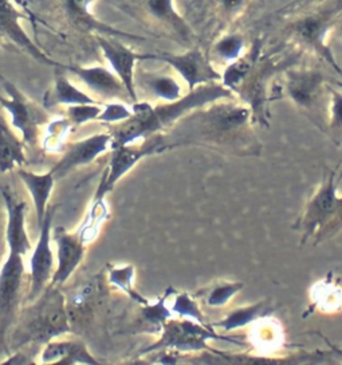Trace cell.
Instances as JSON below:
<instances>
[{"mask_svg": "<svg viewBox=\"0 0 342 365\" xmlns=\"http://www.w3.org/2000/svg\"><path fill=\"white\" fill-rule=\"evenodd\" d=\"M250 108L238 98H223L196 108L164 132L167 150L200 147L242 158L259 156L262 144L254 132Z\"/></svg>", "mask_w": 342, "mask_h": 365, "instance_id": "1", "label": "cell"}, {"mask_svg": "<svg viewBox=\"0 0 342 365\" xmlns=\"http://www.w3.org/2000/svg\"><path fill=\"white\" fill-rule=\"evenodd\" d=\"M266 46L311 54L342 76L331 35L342 23V0H291L258 22Z\"/></svg>", "mask_w": 342, "mask_h": 365, "instance_id": "2", "label": "cell"}, {"mask_svg": "<svg viewBox=\"0 0 342 365\" xmlns=\"http://www.w3.org/2000/svg\"><path fill=\"white\" fill-rule=\"evenodd\" d=\"M223 98L237 97L222 82H212L188 91L179 100L171 103L136 101L132 103V115L129 118L110 125L112 148L164 133L182 115L196 108Z\"/></svg>", "mask_w": 342, "mask_h": 365, "instance_id": "3", "label": "cell"}, {"mask_svg": "<svg viewBox=\"0 0 342 365\" xmlns=\"http://www.w3.org/2000/svg\"><path fill=\"white\" fill-rule=\"evenodd\" d=\"M71 331L66 298L58 285L46 287L28 307L19 310L9 334V352L27 345H43Z\"/></svg>", "mask_w": 342, "mask_h": 365, "instance_id": "4", "label": "cell"}, {"mask_svg": "<svg viewBox=\"0 0 342 365\" xmlns=\"http://www.w3.org/2000/svg\"><path fill=\"white\" fill-rule=\"evenodd\" d=\"M301 232V245L313 240L317 246L342 231V195L338 194L337 170L323 175L317 191L310 196L293 226Z\"/></svg>", "mask_w": 342, "mask_h": 365, "instance_id": "5", "label": "cell"}, {"mask_svg": "<svg viewBox=\"0 0 342 365\" xmlns=\"http://www.w3.org/2000/svg\"><path fill=\"white\" fill-rule=\"evenodd\" d=\"M264 7V0H190L185 18L200 42L211 43L217 35L238 30Z\"/></svg>", "mask_w": 342, "mask_h": 365, "instance_id": "6", "label": "cell"}, {"mask_svg": "<svg viewBox=\"0 0 342 365\" xmlns=\"http://www.w3.org/2000/svg\"><path fill=\"white\" fill-rule=\"evenodd\" d=\"M275 97H286L323 129L328 113V86L331 81L317 66H302L298 62L281 73Z\"/></svg>", "mask_w": 342, "mask_h": 365, "instance_id": "7", "label": "cell"}, {"mask_svg": "<svg viewBox=\"0 0 342 365\" xmlns=\"http://www.w3.org/2000/svg\"><path fill=\"white\" fill-rule=\"evenodd\" d=\"M159 339L148 346L142 348L138 356L144 357L147 354L161 351L172 349L180 354H194V352H211L217 354V349L208 345L211 340L231 342L235 345H243L234 336L226 333H217L209 324H200L197 321L185 317H172L167 319L159 333Z\"/></svg>", "mask_w": 342, "mask_h": 365, "instance_id": "8", "label": "cell"}, {"mask_svg": "<svg viewBox=\"0 0 342 365\" xmlns=\"http://www.w3.org/2000/svg\"><path fill=\"white\" fill-rule=\"evenodd\" d=\"M128 11L147 24L149 30L168 38L182 47L199 46L200 39L185 15L177 10L175 0H130Z\"/></svg>", "mask_w": 342, "mask_h": 365, "instance_id": "9", "label": "cell"}, {"mask_svg": "<svg viewBox=\"0 0 342 365\" xmlns=\"http://www.w3.org/2000/svg\"><path fill=\"white\" fill-rule=\"evenodd\" d=\"M22 255L9 251L0 266V356L9 352V334L21 310L26 267Z\"/></svg>", "mask_w": 342, "mask_h": 365, "instance_id": "10", "label": "cell"}, {"mask_svg": "<svg viewBox=\"0 0 342 365\" xmlns=\"http://www.w3.org/2000/svg\"><path fill=\"white\" fill-rule=\"evenodd\" d=\"M141 61L165 63L172 68V71L176 73L180 80L185 82L188 91H194L195 88L207 83L222 82V73L211 62L207 51L199 46L190 47L182 53H145L141 54Z\"/></svg>", "mask_w": 342, "mask_h": 365, "instance_id": "11", "label": "cell"}, {"mask_svg": "<svg viewBox=\"0 0 342 365\" xmlns=\"http://www.w3.org/2000/svg\"><path fill=\"white\" fill-rule=\"evenodd\" d=\"M110 150L112 153L109 164L103 172L101 182L97 187V191L93 197L94 200L105 199L106 195L113 191L115 184L120 182L126 173L132 171L141 160L152 155L162 153L167 150V147L164 141V135L160 133L133 144L115 147Z\"/></svg>", "mask_w": 342, "mask_h": 365, "instance_id": "12", "label": "cell"}, {"mask_svg": "<svg viewBox=\"0 0 342 365\" xmlns=\"http://www.w3.org/2000/svg\"><path fill=\"white\" fill-rule=\"evenodd\" d=\"M0 83L7 94V98L0 96V105L10 115L12 128L22 135L26 144L36 147L41 137V126L48 120L46 108L43 109L31 101L11 81L0 77Z\"/></svg>", "mask_w": 342, "mask_h": 365, "instance_id": "13", "label": "cell"}, {"mask_svg": "<svg viewBox=\"0 0 342 365\" xmlns=\"http://www.w3.org/2000/svg\"><path fill=\"white\" fill-rule=\"evenodd\" d=\"M54 207H48L42 225L39 226V237L30 257V287L26 301L31 302L50 285L54 274V251L53 243V219Z\"/></svg>", "mask_w": 342, "mask_h": 365, "instance_id": "14", "label": "cell"}, {"mask_svg": "<svg viewBox=\"0 0 342 365\" xmlns=\"http://www.w3.org/2000/svg\"><path fill=\"white\" fill-rule=\"evenodd\" d=\"M15 3V0H0V45L11 43L38 63L57 68L59 62L46 54L24 30L23 19L31 18L19 11Z\"/></svg>", "mask_w": 342, "mask_h": 365, "instance_id": "15", "label": "cell"}, {"mask_svg": "<svg viewBox=\"0 0 342 365\" xmlns=\"http://www.w3.org/2000/svg\"><path fill=\"white\" fill-rule=\"evenodd\" d=\"M95 42L114 74L124 83L132 103L138 101L136 66L137 62H141V54L126 46L121 38L117 36L95 35Z\"/></svg>", "mask_w": 342, "mask_h": 365, "instance_id": "16", "label": "cell"}, {"mask_svg": "<svg viewBox=\"0 0 342 365\" xmlns=\"http://www.w3.org/2000/svg\"><path fill=\"white\" fill-rule=\"evenodd\" d=\"M110 149H112L110 132L91 135L76 143L68 144L65 147L61 159L58 160L57 164L50 171L54 173L57 180L62 179L73 170L90 165L94 160L98 159L101 155L106 153Z\"/></svg>", "mask_w": 342, "mask_h": 365, "instance_id": "17", "label": "cell"}, {"mask_svg": "<svg viewBox=\"0 0 342 365\" xmlns=\"http://www.w3.org/2000/svg\"><path fill=\"white\" fill-rule=\"evenodd\" d=\"M57 68H63L71 73L94 94L108 98V100H130L124 83L115 76L112 68H105L103 65L80 66V65H63L58 63ZM132 101V100H130Z\"/></svg>", "mask_w": 342, "mask_h": 365, "instance_id": "18", "label": "cell"}, {"mask_svg": "<svg viewBox=\"0 0 342 365\" xmlns=\"http://www.w3.org/2000/svg\"><path fill=\"white\" fill-rule=\"evenodd\" d=\"M54 242L57 246V267L53 274V285H63L70 277L76 273L85 258V240L80 232H71L63 227H57L54 231Z\"/></svg>", "mask_w": 342, "mask_h": 365, "instance_id": "19", "label": "cell"}, {"mask_svg": "<svg viewBox=\"0 0 342 365\" xmlns=\"http://www.w3.org/2000/svg\"><path fill=\"white\" fill-rule=\"evenodd\" d=\"M98 0H63L65 16L76 30L81 33H90L94 35H109L129 41H147V38L140 35L129 34L118 30L110 24L101 22L93 15L91 6Z\"/></svg>", "mask_w": 342, "mask_h": 365, "instance_id": "20", "label": "cell"}, {"mask_svg": "<svg viewBox=\"0 0 342 365\" xmlns=\"http://www.w3.org/2000/svg\"><path fill=\"white\" fill-rule=\"evenodd\" d=\"M0 195L6 207V242L9 251L26 257L33 250V243L26 228L27 205L10 192V190L0 187Z\"/></svg>", "mask_w": 342, "mask_h": 365, "instance_id": "21", "label": "cell"}, {"mask_svg": "<svg viewBox=\"0 0 342 365\" xmlns=\"http://www.w3.org/2000/svg\"><path fill=\"white\" fill-rule=\"evenodd\" d=\"M38 357L39 364H100V361L89 352L86 344L77 339H53L43 344Z\"/></svg>", "mask_w": 342, "mask_h": 365, "instance_id": "22", "label": "cell"}, {"mask_svg": "<svg viewBox=\"0 0 342 365\" xmlns=\"http://www.w3.org/2000/svg\"><path fill=\"white\" fill-rule=\"evenodd\" d=\"M16 173L34 203L35 217L39 227L47 212L48 202L53 194V190L56 187L57 179L51 171L38 173V172L27 171L23 167H18Z\"/></svg>", "mask_w": 342, "mask_h": 365, "instance_id": "23", "label": "cell"}, {"mask_svg": "<svg viewBox=\"0 0 342 365\" xmlns=\"http://www.w3.org/2000/svg\"><path fill=\"white\" fill-rule=\"evenodd\" d=\"M275 310H276V307H275L274 301L261 299L254 304L232 309L224 317L214 321V322H209V325L214 329H219L223 333L239 331V329H244V328L250 327L259 319L273 316Z\"/></svg>", "mask_w": 342, "mask_h": 365, "instance_id": "24", "label": "cell"}, {"mask_svg": "<svg viewBox=\"0 0 342 365\" xmlns=\"http://www.w3.org/2000/svg\"><path fill=\"white\" fill-rule=\"evenodd\" d=\"M93 103H100V101H97V98H93L86 91L80 89L65 74L63 68H56L54 83L45 94L46 109L56 108V106H71V105Z\"/></svg>", "mask_w": 342, "mask_h": 365, "instance_id": "25", "label": "cell"}, {"mask_svg": "<svg viewBox=\"0 0 342 365\" xmlns=\"http://www.w3.org/2000/svg\"><path fill=\"white\" fill-rule=\"evenodd\" d=\"M249 41L244 33L239 30H229L226 33L217 35V38L209 43L207 54L215 66H227L228 63L242 57L247 47Z\"/></svg>", "mask_w": 342, "mask_h": 365, "instance_id": "26", "label": "cell"}, {"mask_svg": "<svg viewBox=\"0 0 342 365\" xmlns=\"http://www.w3.org/2000/svg\"><path fill=\"white\" fill-rule=\"evenodd\" d=\"M26 163L24 141L0 113V172L7 173Z\"/></svg>", "mask_w": 342, "mask_h": 365, "instance_id": "27", "label": "cell"}, {"mask_svg": "<svg viewBox=\"0 0 342 365\" xmlns=\"http://www.w3.org/2000/svg\"><path fill=\"white\" fill-rule=\"evenodd\" d=\"M140 83L148 91L149 96L159 103H171L182 97L180 81L176 78V73H142L140 76Z\"/></svg>", "mask_w": 342, "mask_h": 365, "instance_id": "28", "label": "cell"}, {"mask_svg": "<svg viewBox=\"0 0 342 365\" xmlns=\"http://www.w3.org/2000/svg\"><path fill=\"white\" fill-rule=\"evenodd\" d=\"M251 344L262 356H270L284 344V331L278 321L264 317L252 324Z\"/></svg>", "mask_w": 342, "mask_h": 365, "instance_id": "29", "label": "cell"}, {"mask_svg": "<svg viewBox=\"0 0 342 365\" xmlns=\"http://www.w3.org/2000/svg\"><path fill=\"white\" fill-rule=\"evenodd\" d=\"M243 287L244 284L239 281L220 279L211 282L209 285L195 292L192 294L207 308L222 309L227 307L228 304L243 290Z\"/></svg>", "mask_w": 342, "mask_h": 365, "instance_id": "30", "label": "cell"}, {"mask_svg": "<svg viewBox=\"0 0 342 365\" xmlns=\"http://www.w3.org/2000/svg\"><path fill=\"white\" fill-rule=\"evenodd\" d=\"M310 298L314 309L323 314H336L342 310V287L331 277L313 285Z\"/></svg>", "mask_w": 342, "mask_h": 365, "instance_id": "31", "label": "cell"}, {"mask_svg": "<svg viewBox=\"0 0 342 365\" xmlns=\"http://www.w3.org/2000/svg\"><path fill=\"white\" fill-rule=\"evenodd\" d=\"M176 289L168 286L162 296L156 301H149L147 305H140V322L145 327V331L150 333H160L164 322L175 317L171 308H168L167 301L175 293Z\"/></svg>", "mask_w": 342, "mask_h": 365, "instance_id": "32", "label": "cell"}, {"mask_svg": "<svg viewBox=\"0 0 342 365\" xmlns=\"http://www.w3.org/2000/svg\"><path fill=\"white\" fill-rule=\"evenodd\" d=\"M136 269L133 264H114L108 270V281L125 293L133 302L138 305H147L150 299L142 296L135 287Z\"/></svg>", "mask_w": 342, "mask_h": 365, "instance_id": "33", "label": "cell"}, {"mask_svg": "<svg viewBox=\"0 0 342 365\" xmlns=\"http://www.w3.org/2000/svg\"><path fill=\"white\" fill-rule=\"evenodd\" d=\"M171 310L173 316L185 317V319H195L200 324H209L208 319L205 317L204 312L202 310V304H199V299L188 293V292H177L173 293Z\"/></svg>", "mask_w": 342, "mask_h": 365, "instance_id": "34", "label": "cell"}, {"mask_svg": "<svg viewBox=\"0 0 342 365\" xmlns=\"http://www.w3.org/2000/svg\"><path fill=\"white\" fill-rule=\"evenodd\" d=\"M326 129L334 140H342V89L329 83Z\"/></svg>", "mask_w": 342, "mask_h": 365, "instance_id": "35", "label": "cell"}, {"mask_svg": "<svg viewBox=\"0 0 342 365\" xmlns=\"http://www.w3.org/2000/svg\"><path fill=\"white\" fill-rule=\"evenodd\" d=\"M103 103H80V105H71L66 108L65 117L73 126H81L97 121V117L101 113Z\"/></svg>", "mask_w": 342, "mask_h": 365, "instance_id": "36", "label": "cell"}, {"mask_svg": "<svg viewBox=\"0 0 342 365\" xmlns=\"http://www.w3.org/2000/svg\"><path fill=\"white\" fill-rule=\"evenodd\" d=\"M130 115H132V106L126 105L123 101H112V103H103V109L100 115L97 117V121L114 125L129 118Z\"/></svg>", "mask_w": 342, "mask_h": 365, "instance_id": "37", "label": "cell"}, {"mask_svg": "<svg viewBox=\"0 0 342 365\" xmlns=\"http://www.w3.org/2000/svg\"><path fill=\"white\" fill-rule=\"evenodd\" d=\"M10 359L7 360H0L1 364H16V365H27L33 364L34 361L33 360H28L27 354H24L22 352V349H18V351H14L12 356H9Z\"/></svg>", "mask_w": 342, "mask_h": 365, "instance_id": "38", "label": "cell"}, {"mask_svg": "<svg viewBox=\"0 0 342 365\" xmlns=\"http://www.w3.org/2000/svg\"><path fill=\"white\" fill-rule=\"evenodd\" d=\"M317 334H319V336H321V337H322V340H323V341L326 342V345H328V346H329V348H331V352H333V354H334V356H337V357H338V359H340V360H341V361H342V348H341V346H337V345H336V344H333V342L329 341V340H328V339H326V337H325V336H322V334H321V333H317Z\"/></svg>", "mask_w": 342, "mask_h": 365, "instance_id": "39", "label": "cell"}, {"mask_svg": "<svg viewBox=\"0 0 342 365\" xmlns=\"http://www.w3.org/2000/svg\"><path fill=\"white\" fill-rule=\"evenodd\" d=\"M342 180V165H341V168H340V170H338V168H337V182H341Z\"/></svg>", "mask_w": 342, "mask_h": 365, "instance_id": "40", "label": "cell"}, {"mask_svg": "<svg viewBox=\"0 0 342 365\" xmlns=\"http://www.w3.org/2000/svg\"><path fill=\"white\" fill-rule=\"evenodd\" d=\"M331 83L334 85V86H337V88H340V89H342V81H331Z\"/></svg>", "mask_w": 342, "mask_h": 365, "instance_id": "41", "label": "cell"}, {"mask_svg": "<svg viewBox=\"0 0 342 365\" xmlns=\"http://www.w3.org/2000/svg\"><path fill=\"white\" fill-rule=\"evenodd\" d=\"M18 4H22V7H24L26 9V6H24V3H23V0H15Z\"/></svg>", "mask_w": 342, "mask_h": 365, "instance_id": "42", "label": "cell"}, {"mask_svg": "<svg viewBox=\"0 0 342 365\" xmlns=\"http://www.w3.org/2000/svg\"><path fill=\"white\" fill-rule=\"evenodd\" d=\"M117 1H121V3H124V1H125V0H117Z\"/></svg>", "mask_w": 342, "mask_h": 365, "instance_id": "43", "label": "cell"}, {"mask_svg": "<svg viewBox=\"0 0 342 365\" xmlns=\"http://www.w3.org/2000/svg\"><path fill=\"white\" fill-rule=\"evenodd\" d=\"M340 33H341V34H342V26H341V27H340Z\"/></svg>", "mask_w": 342, "mask_h": 365, "instance_id": "44", "label": "cell"}]
</instances>
